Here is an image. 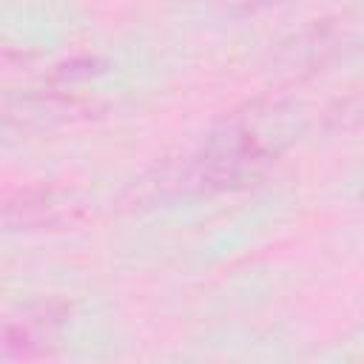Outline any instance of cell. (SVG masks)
Instances as JSON below:
<instances>
[{"mask_svg": "<svg viewBox=\"0 0 364 364\" xmlns=\"http://www.w3.org/2000/svg\"><path fill=\"white\" fill-rule=\"evenodd\" d=\"M88 216V202L77 188L37 185L17 191L3 205V225L11 233L20 230H60L80 225Z\"/></svg>", "mask_w": 364, "mask_h": 364, "instance_id": "cell-1", "label": "cell"}, {"mask_svg": "<svg viewBox=\"0 0 364 364\" xmlns=\"http://www.w3.org/2000/svg\"><path fill=\"white\" fill-rule=\"evenodd\" d=\"M236 3L245 11H256V9H264V6H273V3H282V0H236Z\"/></svg>", "mask_w": 364, "mask_h": 364, "instance_id": "cell-4", "label": "cell"}, {"mask_svg": "<svg viewBox=\"0 0 364 364\" xmlns=\"http://www.w3.org/2000/svg\"><path fill=\"white\" fill-rule=\"evenodd\" d=\"M65 318L63 304H37L26 310L17 321H9L3 330V347L11 355H34L48 347V338H54L57 327Z\"/></svg>", "mask_w": 364, "mask_h": 364, "instance_id": "cell-2", "label": "cell"}, {"mask_svg": "<svg viewBox=\"0 0 364 364\" xmlns=\"http://www.w3.org/2000/svg\"><path fill=\"white\" fill-rule=\"evenodd\" d=\"M324 119L330 131H361L364 128V88L336 100L327 108Z\"/></svg>", "mask_w": 364, "mask_h": 364, "instance_id": "cell-3", "label": "cell"}, {"mask_svg": "<svg viewBox=\"0 0 364 364\" xmlns=\"http://www.w3.org/2000/svg\"><path fill=\"white\" fill-rule=\"evenodd\" d=\"M361 205H364V191H361Z\"/></svg>", "mask_w": 364, "mask_h": 364, "instance_id": "cell-5", "label": "cell"}]
</instances>
